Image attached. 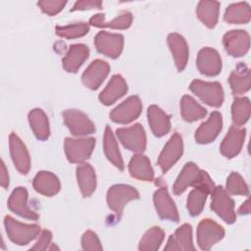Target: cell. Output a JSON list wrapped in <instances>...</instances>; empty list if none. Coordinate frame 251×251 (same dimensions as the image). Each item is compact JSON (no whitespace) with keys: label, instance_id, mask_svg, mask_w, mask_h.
I'll use <instances>...</instances> for the list:
<instances>
[{"label":"cell","instance_id":"obj_23","mask_svg":"<svg viewBox=\"0 0 251 251\" xmlns=\"http://www.w3.org/2000/svg\"><path fill=\"white\" fill-rule=\"evenodd\" d=\"M89 49L84 44H74L70 46L68 52L62 60L64 69L69 73H75L88 58Z\"/></svg>","mask_w":251,"mask_h":251},{"label":"cell","instance_id":"obj_32","mask_svg":"<svg viewBox=\"0 0 251 251\" xmlns=\"http://www.w3.org/2000/svg\"><path fill=\"white\" fill-rule=\"evenodd\" d=\"M30 127L39 140H46L50 134L49 122L46 114L39 108L33 109L28 113Z\"/></svg>","mask_w":251,"mask_h":251},{"label":"cell","instance_id":"obj_42","mask_svg":"<svg viewBox=\"0 0 251 251\" xmlns=\"http://www.w3.org/2000/svg\"><path fill=\"white\" fill-rule=\"evenodd\" d=\"M66 4H67L66 1H54V0L53 1L43 0V1H39L37 3L38 7L45 14H47L49 16H54V15L58 14L59 12H61Z\"/></svg>","mask_w":251,"mask_h":251},{"label":"cell","instance_id":"obj_31","mask_svg":"<svg viewBox=\"0 0 251 251\" xmlns=\"http://www.w3.org/2000/svg\"><path fill=\"white\" fill-rule=\"evenodd\" d=\"M199 172L200 170L194 163H186L174 184V193L179 195L189 186H193L198 177Z\"/></svg>","mask_w":251,"mask_h":251},{"label":"cell","instance_id":"obj_46","mask_svg":"<svg viewBox=\"0 0 251 251\" xmlns=\"http://www.w3.org/2000/svg\"><path fill=\"white\" fill-rule=\"evenodd\" d=\"M1 186L3 188H7L8 185H9V176H8V171L5 167V164L4 162L2 161L1 163Z\"/></svg>","mask_w":251,"mask_h":251},{"label":"cell","instance_id":"obj_37","mask_svg":"<svg viewBox=\"0 0 251 251\" xmlns=\"http://www.w3.org/2000/svg\"><path fill=\"white\" fill-rule=\"evenodd\" d=\"M232 122L236 126L244 125L250 117V101L247 97H237L231 106Z\"/></svg>","mask_w":251,"mask_h":251},{"label":"cell","instance_id":"obj_18","mask_svg":"<svg viewBox=\"0 0 251 251\" xmlns=\"http://www.w3.org/2000/svg\"><path fill=\"white\" fill-rule=\"evenodd\" d=\"M8 207L12 212L23 218L33 221L38 219V215L27 205V191L25 187H17L13 190L8 200Z\"/></svg>","mask_w":251,"mask_h":251},{"label":"cell","instance_id":"obj_39","mask_svg":"<svg viewBox=\"0 0 251 251\" xmlns=\"http://www.w3.org/2000/svg\"><path fill=\"white\" fill-rule=\"evenodd\" d=\"M89 30V25L86 23H75L73 25L56 26V33L68 39L77 38L85 35Z\"/></svg>","mask_w":251,"mask_h":251},{"label":"cell","instance_id":"obj_45","mask_svg":"<svg viewBox=\"0 0 251 251\" xmlns=\"http://www.w3.org/2000/svg\"><path fill=\"white\" fill-rule=\"evenodd\" d=\"M102 7L101 1H92V0H83L77 1L75 3L74 7L71 9L72 12L74 11H82V10H90V9H100Z\"/></svg>","mask_w":251,"mask_h":251},{"label":"cell","instance_id":"obj_10","mask_svg":"<svg viewBox=\"0 0 251 251\" xmlns=\"http://www.w3.org/2000/svg\"><path fill=\"white\" fill-rule=\"evenodd\" d=\"M182 138L177 132H176L166 143L158 159V165L164 174L167 173L177 162L182 155Z\"/></svg>","mask_w":251,"mask_h":251},{"label":"cell","instance_id":"obj_24","mask_svg":"<svg viewBox=\"0 0 251 251\" xmlns=\"http://www.w3.org/2000/svg\"><path fill=\"white\" fill-rule=\"evenodd\" d=\"M33 188L45 196H53L60 190L61 184L59 178L51 172L41 171L33 178Z\"/></svg>","mask_w":251,"mask_h":251},{"label":"cell","instance_id":"obj_21","mask_svg":"<svg viewBox=\"0 0 251 251\" xmlns=\"http://www.w3.org/2000/svg\"><path fill=\"white\" fill-rule=\"evenodd\" d=\"M127 91V84L121 75H114L106 87L101 91L99 100L104 105H111L124 96Z\"/></svg>","mask_w":251,"mask_h":251},{"label":"cell","instance_id":"obj_17","mask_svg":"<svg viewBox=\"0 0 251 251\" xmlns=\"http://www.w3.org/2000/svg\"><path fill=\"white\" fill-rule=\"evenodd\" d=\"M223 126L222 115L215 111L213 112L209 119L200 125L195 132V140L200 144L210 143L215 140V138L220 133Z\"/></svg>","mask_w":251,"mask_h":251},{"label":"cell","instance_id":"obj_33","mask_svg":"<svg viewBox=\"0 0 251 251\" xmlns=\"http://www.w3.org/2000/svg\"><path fill=\"white\" fill-rule=\"evenodd\" d=\"M220 3L217 1L203 0L198 3L196 13L199 20L208 27L212 28L216 25L219 18Z\"/></svg>","mask_w":251,"mask_h":251},{"label":"cell","instance_id":"obj_35","mask_svg":"<svg viewBox=\"0 0 251 251\" xmlns=\"http://www.w3.org/2000/svg\"><path fill=\"white\" fill-rule=\"evenodd\" d=\"M250 7L246 2L229 5L224 15V20L229 24H246L250 21Z\"/></svg>","mask_w":251,"mask_h":251},{"label":"cell","instance_id":"obj_36","mask_svg":"<svg viewBox=\"0 0 251 251\" xmlns=\"http://www.w3.org/2000/svg\"><path fill=\"white\" fill-rule=\"evenodd\" d=\"M165 237V233L159 226L149 228L139 241L138 249L142 251H156L159 249Z\"/></svg>","mask_w":251,"mask_h":251},{"label":"cell","instance_id":"obj_4","mask_svg":"<svg viewBox=\"0 0 251 251\" xmlns=\"http://www.w3.org/2000/svg\"><path fill=\"white\" fill-rule=\"evenodd\" d=\"M95 146V139L89 138H70L65 139L64 148L67 159L71 163L81 164L92 154Z\"/></svg>","mask_w":251,"mask_h":251},{"label":"cell","instance_id":"obj_43","mask_svg":"<svg viewBox=\"0 0 251 251\" xmlns=\"http://www.w3.org/2000/svg\"><path fill=\"white\" fill-rule=\"evenodd\" d=\"M195 186L204 189L208 193H211L215 187V184H214L212 178L210 177V176L205 171H200L198 177H197L195 183L193 184V187H195Z\"/></svg>","mask_w":251,"mask_h":251},{"label":"cell","instance_id":"obj_8","mask_svg":"<svg viewBox=\"0 0 251 251\" xmlns=\"http://www.w3.org/2000/svg\"><path fill=\"white\" fill-rule=\"evenodd\" d=\"M225 235L222 226L210 219L201 221L197 227V242L202 250H209Z\"/></svg>","mask_w":251,"mask_h":251},{"label":"cell","instance_id":"obj_38","mask_svg":"<svg viewBox=\"0 0 251 251\" xmlns=\"http://www.w3.org/2000/svg\"><path fill=\"white\" fill-rule=\"evenodd\" d=\"M208 194L207 191L196 186L189 193L187 197V209L191 216H197L202 212Z\"/></svg>","mask_w":251,"mask_h":251},{"label":"cell","instance_id":"obj_30","mask_svg":"<svg viewBox=\"0 0 251 251\" xmlns=\"http://www.w3.org/2000/svg\"><path fill=\"white\" fill-rule=\"evenodd\" d=\"M132 22V15L127 11L122 12L117 18L114 20L107 22L105 21L104 14H96L90 18L89 24L96 27H111L117 29H125L127 28Z\"/></svg>","mask_w":251,"mask_h":251},{"label":"cell","instance_id":"obj_16","mask_svg":"<svg viewBox=\"0 0 251 251\" xmlns=\"http://www.w3.org/2000/svg\"><path fill=\"white\" fill-rule=\"evenodd\" d=\"M110 72V66L103 60H94L83 72L81 79L83 84L90 89H97Z\"/></svg>","mask_w":251,"mask_h":251},{"label":"cell","instance_id":"obj_20","mask_svg":"<svg viewBox=\"0 0 251 251\" xmlns=\"http://www.w3.org/2000/svg\"><path fill=\"white\" fill-rule=\"evenodd\" d=\"M245 139V129L235 126H230L227 134L222 141L220 150L226 158H233L240 152Z\"/></svg>","mask_w":251,"mask_h":251},{"label":"cell","instance_id":"obj_13","mask_svg":"<svg viewBox=\"0 0 251 251\" xmlns=\"http://www.w3.org/2000/svg\"><path fill=\"white\" fill-rule=\"evenodd\" d=\"M154 205L159 217L163 220L178 222V213L175 205V202L171 198L166 185H160V187L155 191Z\"/></svg>","mask_w":251,"mask_h":251},{"label":"cell","instance_id":"obj_34","mask_svg":"<svg viewBox=\"0 0 251 251\" xmlns=\"http://www.w3.org/2000/svg\"><path fill=\"white\" fill-rule=\"evenodd\" d=\"M180 112L183 120L186 122H194L200 120L207 114L206 109L188 95H184L181 98Z\"/></svg>","mask_w":251,"mask_h":251},{"label":"cell","instance_id":"obj_19","mask_svg":"<svg viewBox=\"0 0 251 251\" xmlns=\"http://www.w3.org/2000/svg\"><path fill=\"white\" fill-rule=\"evenodd\" d=\"M166 251H193L195 247L192 242V227L189 224H183L168 239L164 248Z\"/></svg>","mask_w":251,"mask_h":251},{"label":"cell","instance_id":"obj_27","mask_svg":"<svg viewBox=\"0 0 251 251\" xmlns=\"http://www.w3.org/2000/svg\"><path fill=\"white\" fill-rule=\"evenodd\" d=\"M76 178L83 197H89L96 188V176L91 165L81 163L76 167Z\"/></svg>","mask_w":251,"mask_h":251},{"label":"cell","instance_id":"obj_6","mask_svg":"<svg viewBox=\"0 0 251 251\" xmlns=\"http://www.w3.org/2000/svg\"><path fill=\"white\" fill-rule=\"evenodd\" d=\"M117 135L123 145L135 153H141L146 148V134L140 124H135L129 127L117 129Z\"/></svg>","mask_w":251,"mask_h":251},{"label":"cell","instance_id":"obj_2","mask_svg":"<svg viewBox=\"0 0 251 251\" xmlns=\"http://www.w3.org/2000/svg\"><path fill=\"white\" fill-rule=\"evenodd\" d=\"M138 198V191L127 184H115L107 191L108 206L113 212H115L118 219L122 216L124 207L126 203Z\"/></svg>","mask_w":251,"mask_h":251},{"label":"cell","instance_id":"obj_44","mask_svg":"<svg viewBox=\"0 0 251 251\" xmlns=\"http://www.w3.org/2000/svg\"><path fill=\"white\" fill-rule=\"evenodd\" d=\"M51 239H52V233L47 230L44 229L41 231L38 240L36 241V243L30 248L31 250H46L48 249L49 244H51Z\"/></svg>","mask_w":251,"mask_h":251},{"label":"cell","instance_id":"obj_40","mask_svg":"<svg viewBox=\"0 0 251 251\" xmlns=\"http://www.w3.org/2000/svg\"><path fill=\"white\" fill-rule=\"evenodd\" d=\"M226 190L235 195H248L249 189L243 179V177L238 173H231L226 179Z\"/></svg>","mask_w":251,"mask_h":251},{"label":"cell","instance_id":"obj_41","mask_svg":"<svg viewBox=\"0 0 251 251\" xmlns=\"http://www.w3.org/2000/svg\"><path fill=\"white\" fill-rule=\"evenodd\" d=\"M81 246L83 250H102V245L96 233L92 230H86L81 237Z\"/></svg>","mask_w":251,"mask_h":251},{"label":"cell","instance_id":"obj_26","mask_svg":"<svg viewBox=\"0 0 251 251\" xmlns=\"http://www.w3.org/2000/svg\"><path fill=\"white\" fill-rule=\"evenodd\" d=\"M128 171L132 177L139 180L152 181L154 178V172L150 161L142 154H136L130 159Z\"/></svg>","mask_w":251,"mask_h":251},{"label":"cell","instance_id":"obj_12","mask_svg":"<svg viewBox=\"0 0 251 251\" xmlns=\"http://www.w3.org/2000/svg\"><path fill=\"white\" fill-rule=\"evenodd\" d=\"M94 43L100 53L110 58H118L123 51L124 37L118 33L100 31L96 34Z\"/></svg>","mask_w":251,"mask_h":251},{"label":"cell","instance_id":"obj_29","mask_svg":"<svg viewBox=\"0 0 251 251\" xmlns=\"http://www.w3.org/2000/svg\"><path fill=\"white\" fill-rule=\"evenodd\" d=\"M104 153L107 159L119 170H124V161L122 155L120 153L117 140L114 136V133L109 126H106L104 132V141H103Z\"/></svg>","mask_w":251,"mask_h":251},{"label":"cell","instance_id":"obj_3","mask_svg":"<svg viewBox=\"0 0 251 251\" xmlns=\"http://www.w3.org/2000/svg\"><path fill=\"white\" fill-rule=\"evenodd\" d=\"M189 88L204 103L210 106L220 107L224 102V90L220 82H207L195 79L190 83Z\"/></svg>","mask_w":251,"mask_h":251},{"label":"cell","instance_id":"obj_14","mask_svg":"<svg viewBox=\"0 0 251 251\" xmlns=\"http://www.w3.org/2000/svg\"><path fill=\"white\" fill-rule=\"evenodd\" d=\"M9 145L11 157L16 169L23 175L27 174L30 169V158L25 145L14 132L9 136Z\"/></svg>","mask_w":251,"mask_h":251},{"label":"cell","instance_id":"obj_11","mask_svg":"<svg viewBox=\"0 0 251 251\" xmlns=\"http://www.w3.org/2000/svg\"><path fill=\"white\" fill-rule=\"evenodd\" d=\"M226 51L232 57H241L249 50V34L242 29L227 31L223 38Z\"/></svg>","mask_w":251,"mask_h":251},{"label":"cell","instance_id":"obj_47","mask_svg":"<svg viewBox=\"0 0 251 251\" xmlns=\"http://www.w3.org/2000/svg\"><path fill=\"white\" fill-rule=\"evenodd\" d=\"M250 212V204H249V199H247L238 209V213L240 215H247Z\"/></svg>","mask_w":251,"mask_h":251},{"label":"cell","instance_id":"obj_28","mask_svg":"<svg viewBox=\"0 0 251 251\" xmlns=\"http://www.w3.org/2000/svg\"><path fill=\"white\" fill-rule=\"evenodd\" d=\"M233 94H243L250 89V71L245 64H238L228 78Z\"/></svg>","mask_w":251,"mask_h":251},{"label":"cell","instance_id":"obj_25","mask_svg":"<svg viewBox=\"0 0 251 251\" xmlns=\"http://www.w3.org/2000/svg\"><path fill=\"white\" fill-rule=\"evenodd\" d=\"M148 122L152 132L156 136H163L167 134L171 128L170 117L158 106L151 105L147 111Z\"/></svg>","mask_w":251,"mask_h":251},{"label":"cell","instance_id":"obj_5","mask_svg":"<svg viewBox=\"0 0 251 251\" xmlns=\"http://www.w3.org/2000/svg\"><path fill=\"white\" fill-rule=\"evenodd\" d=\"M212 194L211 209L226 223L232 224L236 220L233 200L223 186H215Z\"/></svg>","mask_w":251,"mask_h":251},{"label":"cell","instance_id":"obj_9","mask_svg":"<svg viewBox=\"0 0 251 251\" xmlns=\"http://www.w3.org/2000/svg\"><path fill=\"white\" fill-rule=\"evenodd\" d=\"M142 111V103L138 96H129L110 113V118L118 124H128L134 121Z\"/></svg>","mask_w":251,"mask_h":251},{"label":"cell","instance_id":"obj_7","mask_svg":"<svg viewBox=\"0 0 251 251\" xmlns=\"http://www.w3.org/2000/svg\"><path fill=\"white\" fill-rule=\"evenodd\" d=\"M63 119L71 133L75 136L87 135L95 131V126L92 121L79 110L69 109L64 111Z\"/></svg>","mask_w":251,"mask_h":251},{"label":"cell","instance_id":"obj_1","mask_svg":"<svg viewBox=\"0 0 251 251\" xmlns=\"http://www.w3.org/2000/svg\"><path fill=\"white\" fill-rule=\"evenodd\" d=\"M4 225L9 238L18 245H25L29 243L40 233L39 226L23 224L10 216L5 217Z\"/></svg>","mask_w":251,"mask_h":251},{"label":"cell","instance_id":"obj_22","mask_svg":"<svg viewBox=\"0 0 251 251\" xmlns=\"http://www.w3.org/2000/svg\"><path fill=\"white\" fill-rule=\"evenodd\" d=\"M168 45L173 54L176 69L181 72L186 67L188 61V46L182 35L178 33H170L168 36Z\"/></svg>","mask_w":251,"mask_h":251},{"label":"cell","instance_id":"obj_15","mask_svg":"<svg viewBox=\"0 0 251 251\" xmlns=\"http://www.w3.org/2000/svg\"><path fill=\"white\" fill-rule=\"evenodd\" d=\"M196 64L200 73L209 76L219 75L222 70V59L219 53L209 47H205L199 51Z\"/></svg>","mask_w":251,"mask_h":251}]
</instances>
